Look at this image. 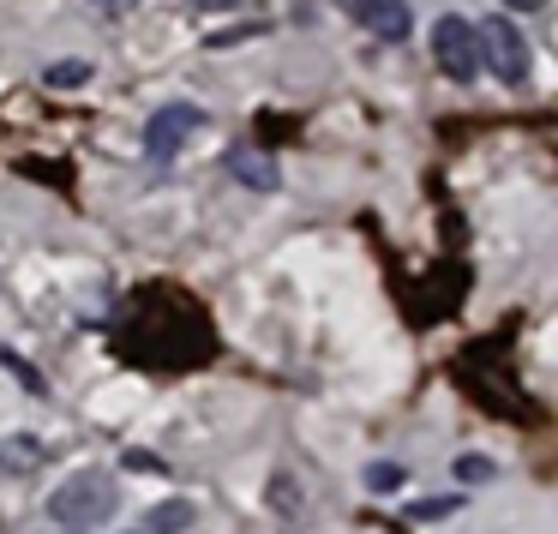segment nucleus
Returning a JSON list of instances; mask_svg holds the SVG:
<instances>
[{
	"label": "nucleus",
	"instance_id": "obj_3",
	"mask_svg": "<svg viewBox=\"0 0 558 534\" xmlns=\"http://www.w3.org/2000/svg\"><path fill=\"white\" fill-rule=\"evenodd\" d=\"M433 61L445 78H457V85H469L474 73H481V37H474V25L462 13H445L433 25Z\"/></svg>",
	"mask_w": 558,
	"mask_h": 534
},
{
	"label": "nucleus",
	"instance_id": "obj_4",
	"mask_svg": "<svg viewBox=\"0 0 558 534\" xmlns=\"http://www.w3.org/2000/svg\"><path fill=\"white\" fill-rule=\"evenodd\" d=\"M198 126H205V109H198V102H169V109H157V114H150V126H145V157L150 162H169L174 150L198 133Z\"/></svg>",
	"mask_w": 558,
	"mask_h": 534
},
{
	"label": "nucleus",
	"instance_id": "obj_8",
	"mask_svg": "<svg viewBox=\"0 0 558 534\" xmlns=\"http://www.w3.org/2000/svg\"><path fill=\"white\" fill-rule=\"evenodd\" d=\"M43 78H49L54 90H78V85H90V61H54Z\"/></svg>",
	"mask_w": 558,
	"mask_h": 534
},
{
	"label": "nucleus",
	"instance_id": "obj_6",
	"mask_svg": "<svg viewBox=\"0 0 558 534\" xmlns=\"http://www.w3.org/2000/svg\"><path fill=\"white\" fill-rule=\"evenodd\" d=\"M342 13H349L361 31H373V37H385V43H402V37L414 31L409 0H342Z\"/></svg>",
	"mask_w": 558,
	"mask_h": 534
},
{
	"label": "nucleus",
	"instance_id": "obj_12",
	"mask_svg": "<svg viewBox=\"0 0 558 534\" xmlns=\"http://www.w3.org/2000/svg\"><path fill=\"white\" fill-rule=\"evenodd\" d=\"M198 7H205V13H234L241 0H198Z\"/></svg>",
	"mask_w": 558,
	"mask_h": 534
},
{
	"label": "nucleus",
	"instance_id": "obj_2",
	"mask_svg": "<svg viewBox=\"0 0 558 534\" xmlns=\"http://www.w3.org/2000/svg\"><path fill=\"white\" fill-rule=\"evenodd\" d=\"M474 37H481V66H493L498 85H522L529 78L534 54H529V37L510 19H486V25H474Z\"/></svg>",
	"mask_w": 558,
	"mask_h": 534
},
{
	"label": "nucleus",
	"instance_id": "obj_5",
	"mask_svg": "<svg viewBox=\"0 0 558 534\" xmlns=\"http://www.w3.org/2000/svg\"><path fill=\"white\" fill-rule=\"evenodd\" d=\"M222 174L241 181L246 193H277L282 186V169H277V157H270L265 145H229L222 150Z\"/></svg>",
	"mask_w": 558,
	"mask_h": 534
},
{
	"label": "nucleus",
	"instance_id": "obj_9",
	"mask_svg": "<svg viewBox=\"0 0 558 534\" xmlns=\"http://www.w3.org/2000/svg\"><path fill=\"white\" fill-rule=\"evenodd\" d=\"M450 474L469 481V486H481V481H493V474H498V462L493 457H457V462H450Z\"/></svg>",
	"mask_w": 558,
	"mask_h": 534
},
{
	"label": "nucleus",
	"instance_id": "obj_1",
	"mask_svg": "<svg viewBox=\"0 0 558 534\" xmlns=\"http://www.w3.org/2000/svg\"><path fill=\"white\" fill-rule=\"evenodd\" d=\"M114 505H121V486H114L102 469H85V474H73V481L54 486L49 517L66 522V529H97V522L114 517Z\"/></svg>",
	"mask_w": 558,
	"mask_h": 534
},
{
	"label": "nucleus",
	"instance_id": "obj_10",
	"mask_svg": "<svg viewBox=\"0 0 558 534\" xmlns=\"http://www.w3.org/2000/svg\"><path fill=\"white\" fill-rule=\"evenodd\" d=\"M402 481H409V474H402L397 462H366V493H397Z\"/></svg>",
	"mask_w": 558,
	"mask_h": 534
},
{
	"label": "nucleus",
	"instance_id": "obj_13",
	"mask_svg": "<svg viewBox=\"0 0 558 534\" xmlns=\"http://www.w3.org/2000/svg\"><path fill=\"white\" fill-rule=\"evenodd\" d=\"M510 7H517V13H541L546 0H510Z\"/></svg>",
	"mask_w": 558,
	"mask_h": 534
},
{
	"label": "nucleus",
	"instance_id": "obj_11",
	"mask_svg": "<svg viewBox=\"0 0 558 534\" xmlns=\"http://www.w3.org/2000/svg\"><path fill=\"white\" fill-rule=\"evenodd\" d=\"M457 510V498H421V505H409V522H438Z\"/></svg>",
	"mask_w": 558,
	"mask_h": 534
},
{
	"label": "nucleus",
	"instance_id": "obj_7",
	"mask_svg": "<svg viewBox=\"0 0 558 534\" xmlns=\"http://www.w3.org/2000/svg\"><path fill=\"white\" fill-rule=\"evenodd\" d=\"M193 517H198V510L186 505V498H162V505H150L145 534H181V529H193Z\"/></svg>",
	"mask_w": 558,
	"mask_h": 534
}]
</instances>
